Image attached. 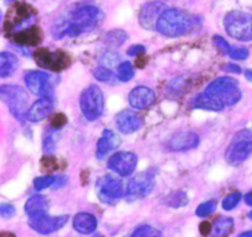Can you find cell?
<instances>
[{
	"instance_id": "cell-1",
	"label": "cell",
	"mask_w": 252,
	"mask_h": 237,
	"mask_svg": "<svg viewBox=\"0 0 252 237\" xmlns=\"http://www.w3.org/2000/svg\"><path fill=\"white\" fill-rule=\"evenodd\" d=\"M241 93L239 83L233 78H219L208 85L204 92L197 95L191 101L193 108L208 111H221L240 101Z\"/></svg>"
},
{
	"instance_id": "cell-2",
	"label": "cell",
	"mask_w": 252,
	"mask_h": 237,
	"mask_svg": "<svg viewBox=\"0 0 252 237\" xmlns=\"http://www.w3.org/2000/svg\"><path fill=\"white\" fill-rule=\"evenodd\" d=\"M103 14L98 7L93 5L78 7L74 10L68 19L59 20L52 30L54 38L62 39L63 37H75L95 29L102 20Z\"/></svg>"
},
{
	"instance_id": "cell-3",
	"label": "cell",
	"mask_w": 252,
	"mask_h": 237,
	"mask_svg": "<svg viewBox=\"0 0 252 237\" xmlns=\"http://www.w3.org/2000/svg\"><path fill=\"white\" fill-rule=\"evenodd\" d=\"M196 27V17L180 9H166L157 22V31L166 37L184 36Z\"/></svg>"
},
{
	"instance_id": "cell-4",
	"label": "cell",
	"mask_w": 252,
	"mask_h": 237,
	"mask_svg": "<svg viewBox=\"0 0 252 237\" xmlns=\"http://www.w3.org/2000/svg\"><path fill=\"white\" fill-rule=\"evenodd\" d=\"M36 19V10L26 2H16L7 11L4 21L6 36L11 37L16 32L32 26Z\"/></svg>"
},
{
	"instance_id": "cell-5",
	"label": "cell",
	"mask_w": 252,
	"mask_h": 237,
	"mask_svg": "<svg viewBox=\"0 0 252 237\" xmlns=\"http://www.w3.org/2000/svg\"><path fill=\"white\" fill-rule=\"evenodd\" d=\"M0 101L9 108L10 113L20 122L26 118L29 95L24 88L19 85H1L0 86Z\"/></svg>"
},
{
	"instance_id": "cell-6",
	"label": "cell",
	"mask_w": 252,
	"mask_h": 237,
	"mask_svg": "<svg viewBox=\"0 0 252 237\" xmlns=\"http://www.w3.org/2000/svg\"><path fill=\"white\" fill-rule=\"evenodd\" d=\"M226 33L241 42L252 41V15L240 10L228 12L224 17Z\"/></svg>"
},
{
	"instance_id": "cell-7",
	"label": "cell",
	"mask_w": 252,
	"mask_h": 237,
	"mask_svg": "<svg viewBox=\"0 0 252 237\" xmlns=\"http://www.w3.org/2000/svg\"><path fill=\"white\" fill-rule=\"evenodd\" d=\"M252 154V129L236 133L225 152L226 161L230 165H240Z\"/></svg>"
},
{
	"instance_id": "cell-8",
	"label": "cell",
	"mask_w": 252,
	"mask_h": 237,
	"mask_svg": "<svg viewBox=\"0 0 252 237\" xmlns=\"http://www.w3.org/2000/svg\"><path fill=\"white\" fill-rule=\"evenodd\" d=\"M103 106H105L103 93L96 85L89 86L81 92L80 108L84 117L88 120H96L100 118L103 112Z\"/></svg>"
},
{
	"instance_id": "cell-9",
	"label": "cell",
	"mask_w": 252,
	"mask_h": 237,
	"mask_svg": "<svg viewBox=\"0 0 252 237\" xmlns=\"http://www.w3.org/2000/svg\"><path fill=\"white\" fill-rule=\"evenodd\" d=\"M97 197L102 203L113 206L123 196V183L113 175H103L96 182Z\"/></svg>"
},
{
	"instance_id": "cell-10",
	"label": "cell",
	"mask_w": 252,
	"mask_h": 237,
	"mask_svg": "<svg viewBox=\"0 0 252 237\" xmlns=\"http://www.w3.org/2000/svg\"><path fill=\"white\" fill-rule=\"evenodd\" d=\"M155 186L154 174L150 171L142 172L133 177L127 186L126 191V199L127 202H135L145 198L152 193Z\"/></svg>"
},
{
	"instance_id": "cell-11",
	"label": "cell",
	"mask_w": 252,
	"mask_h": 237,
	"mask_svg": "<svg viewBox=\"0 0 252 237\" xmlns=\"http://www.w3.org/2000/svg\"><path fill=\"white\" fill-rule=\"evenodd\" d=\"M34 61L41 68L48 69L52 71H61L68 68L69 57L61 51L52 52L47 48H39L33 53Z\"/></svg>"
},
{
	"instance_id": "cell-12",
	"label": "cell",
	"mask_w": 252,
	"mask_h": 237,
	"mask_svg": "<svg viewBox=\"0 0 252 237\" xmlns=\"http://www.w3.org/2000/svg\"><path fill=\"white\" fill-rule=\"evenodd\" d=\"M25 84L33 95L39 97H51L53 98V83L52 76L49 74L41 70L30 71L25 76Z\"/></svg>"
},
{
	"instance_id": "cell-13",
	"label": "cell",
	"mask_w": 252,
	"mask_h": 237,
	"mask_svg": "<svg viewBox=\"0 0 252 237\" xmlns=\"http://www.w3.org/2000/svg\"><path fill=\"white\" fill-rule=\"evenodd\" d=\"M68 215L49 216L47 215V213H44L41 214V215L31 216L29 220V225L36 233L42 234V235H48V234L61 230L68 223Z\"/></svg>"
},
{
	"instance_id": "cell-14",
	"label": "cell",
	"mask_w": 252,
	"mask_h": 237,
	"mask_svg": "<svg viewBox=\"0 0 252 237\" xmlns=\"http://www.w3.org/2000/svg\"><path fill=\"white\" fill-rule=\"evenodd\" d=\"M137 164V155L129 151L116 152L108 160V167L122 177L130 176L135 171Z\"/></svg>"
},
{
	"instance_id": "cell-15",
	"label": "cell",
	"mask_w": 252,
	"mask_h": 237,
	"mask_svg": "<svg viewBox=\"0 0 252 237\" xmlns=\"http://www.w3.org/2000/svg\"><path fill=\"white\" fill-rule=\"evenodd\" d=\"M116 125L123 134H132L143 127V118L133 110H123L116 116Z\"/></svg>"
},
{
	"instance_id": "cell-16",
	"label": "cell",
	"mask_w": 252,
	"mask_h": 237,
	"mask_svg": "<svg viewBox=\"0 0 252 237\" xmlns=\"http://www.w3.org/2000/svg\"><path fill=\"white\" fill-rule=\"evenodd\" d=\"M164 10H166V6L161 1H152L145 4L139 14L140 25L145 30H155L158 20H159L160 15L162 14Z\"/></svg>"
},
{
	"instance_id": "cell-17",
	"label": "cell",
	"mask_w": 252,
	"mask_h": 237,
	"mask_svg": "<svg viewBox=\"0 0 252 237\" xmlns=\"http://www.w3.org/2000/svg\"><path fill=\"white\" fill-rule=\"evenodd\" d=\"M199 144V137L193 132H179L172 135L167 142V149L171 151H186L197 148Z\"/></svg>"
},
{
	"instance_id": "cell-18",
	"label": "cell",
	"mask_w": 252,
	"mask_h": 237,
	"mask_svg": "<svg viewBox=\"0 0 252 237\" xmlns=\"http://www.w3.org/2000/svg\"><path fill=\"white\" fill-rule=\"evenodd\" d=\"M128 100H129L132 107L137 108V110H145L155 102L157 96L152 89L147 88V86H138L130 91Z\"/></svg>"
},
{
	"instance_id": "cell-19",
	"label": "cell",
	"mask_w": 252,
	"mask_h": 237,
	"mask_svg": "<svg viewBox=\"0 0 252 237\" xmlns=\"http://www.w3.org/2000/svg\"><path fill=\"white\" fill-rule=\"evenodd\" d=\"M53 108V98L41 97L27 110L26 119L33 123L41 122L51 115Z\"/></svg>"
},
{
	"instance_id": "cell-20",
	"label": "cell",
	"mask_w": 252,
	"mask_h": 237,
	"mask_svg": "<svg viewBox=\"0 0 252 237\" xmlns=\"http://www.w3.org/2000/svg\"><path fill=\"white\" fill-rule=\"evenodd\" d=\"M11 39L15 43L20 44V46L34 47L42 41V32L39 30V27L32 25V26L21 30V31L12 34Z\"/></svg>"
},
{
	"instance_id": "cell-21",
	"label": "cell",
	"mask_w": 252,
	"mask_h": 237,
	"mask_svg": "<svg viewBox=\"0 0 252 237\" xmlns=\"http://www.w3.org/2000/svg\"><path fill=\"white\" fill-rule=\"evenodd\" d=\"M121 144V139L110 129L103 130L102 137L97 142V149H96V156L98 159L105 157L108 152L115 150Z\"/></svg>"
},
{
	"instance_id": "cell-22",
	"label": "cell",
	"mask_w": 252,
	"mask_h": 237,
	"mask_svg": "<svg viewBox=\"0 0 252 237\" xmlns=\"http://www.w3.org/2000/svg\"><path fill=\"white\" fill-rule=\"evenodd\" d=\"M73 226L78 233L91 234L97 228V220L93 214L79 213L74 216Z\"/></svg>"
},
{
	"instance_id": "cell-23",
	"label": "cell",
	"mask_w": 252,
	"mask_h": 237,
	"mask_svg": "<svg viewBox=\"0 0 252 237\" xmlns=\"http://www.w3.org/2000/svg\"><path fill=\"white\" fill-rule=\"evenodd\" d=\"M19 68V59L14 53L1 52L0 53V79L10 78Z\"/></svg>"
},
{
	"instance_id": "cell-24",
	"label": "cell",
	"mask_w": 252,
	"mask_h": 237,
	"mask_svg": "<svg viewBox=\"0 0 252 237\" xmlns=\"http://www.w3.org/2000/svg\"><path fill=\"white\" fill-rule=\"evenodd\" d=\"M48 201L44 196L37 194V196H32L29 201L25 204V213L31 218V216L41 215V214L47 213L48 210Z\"/></svg>"
},
{
	"instance_id": "cell-25",
	"label": "cell",
	"mask_w": 252,
	"mask_h": 237,
	"mask_svg": "<svg viewBox=\"0 0 252 237\" xmlns=\"http://www.w3.org/2000/svg\"><path fill=\"white\" fill-rule=\"evenodd\" d=\"M234 228V220L231 218H219L218 220H216L214 223L213 234L216 236H228L229 234L233 231Z\"/></svg>"
},
{
	"instance_id": "cell-26",
	"label": "cell",
	"mask_w": 252,
	"mask_h": 237,
	"mask_svg": "<svg viewBox=\"0 0 252 237\" xmlns=\"http://www.w3.org/2000/svg\"><path fill=\"white\" fill-rule=\"evenodd\" d=\"M128 34L122 30H112L105 34V42L111 47H120L127 41Z\"/></svg>"
},
{
	"instance_id": "cell-27",
	"label": "cell",
	"mask_w": 252,
	"mask_h": 237,
	"mask_svg": "<svg viewBox=\"0 0 252 237\" xmlns=\"http://www.w3.org/2000/svg\"><path fill=\"white\" fill-rule=\"evenodd\" d=\"M94 76L97 79L98 81L105 84H115L118 80V76L115 75L112 73L110 68H106V66H98L94 71Z\"/></svg>"
},
{
	"instance_id": "cell-28",
	"label": "cell",
	"mask_w": 252,
	"mask_h": 237,
	"mask_svg": "<svg viewBox=\"0 0 252 237\" xmlns=\"http://www.w3.org/2000/svg\"><path fill=\"white\" fill-rule=\"evenodd\" d=\"M117 76L118 80L122 83H127V81L132 80L134 76V69H133L132 64L129 61H123L117 66Z\"/></svg>"
},
{
	"instance_id": "cell-29",
	"label": "cell",
	"mask_w": 252,
	"mask_h": 237,
	"mask_svg": "<svg viewBox=\"0 0 252 237\" xmlns=\"http://www.w3.org/2000/svg\"><path fill=\"white\" fill-rule=\"evenodd\" d=\"M54 182H56V177L51 176V175H47V176H41L34 178L33 187L36 191H43V189L53 186Z\"/></svg>"
},
{
	"instance_id": "cell-30",
	"label": "cell",
	"mask_w": 252,
	"mask_h": 237,
	"mask_svg": "<svg viewBox=\"0 0 252 237\" xmlns=\"http://www.w3.org/2000/svg\"><path fill=\"white\" fill-rule=\"evenodd\" d=\"M240 201H241V193L235 192V193L229 194V196L223 201V204H221V206H223L224 210L230 211L233 210L234 208L238 207V204L240 203Z\"/></svg>"
},
{
	"instance_id": "cell-31",
	"label": "cell",
	"mask_w": 252,
	"mask_h": 237,
	"mask_svg": "<svg viewBox=\"0 0 252 237\" xmlns=\"http://www.w3.org/2000/svg\"><path fill=\"white\" fill-rule=\"evenodd\" d=\"M133 237H150V236H161L160 231L152 228L149 225H143L140 228L135 229L132 234Z\"/></svg>"
},
{
	"instance_id": "cell-32",
	"label": "cell",
	"mask_w": 252,
	"mask_h": 237,
	"mask_svg": "<svg viewBox=\"0 0 252 237\" xmlns=\"http://www.w3.org/2000/svg\"><path fill=\"white\" fill-rule=\"evenodd\" d=\"M170 207L172 208H180V207H185L187 204V197L186 193L184 192H177V193L172 194L167 201Z\"/></svg>"
},
{
	"instance_id": "cell-33",
	"label": "cell",
	"mask_w": 252,
	"mask_h": 237,
	"mask_svg": "<svg viewBox=\"0 0 252 237\" xmlns=\"http://www.w3.org/2000/svg\"><path fill=\"white\" fill-rule=\"evenodd\" d=\"M216 206L217 204L214 201H208V202H206V203H202L201 206L197 208L196 215L201 216V218L211 215V214L214 211V209H216Z\"/></svg>"
},
{
	"instance_id": "cell-34",
	"label": "cell",
	"mask_w": 252,
	"mask_h": 237,
	"mask_svg": "<svg viewBox=\"0 0 252 237\" xmlns=\"http://www.w3.org/2000/svg\"><path fill=\"white\" fill-rule=\"evenodd\" d=\"M120 61V56L115 52H106L102 57L100 58V63L102 64L106 68H110V66L116 65V64Z\"/></svg>"
},
{
	"instance_id": "cell-35",
	"label": "cell",
	"mask_w": 252,
	"mask_h": 237,
	"mask_svg": "<svg viewBox=\"0 0 252 237\" xmlns=\"http://www.w3.org/2000/svg\"><path fill=\"white\" fill-rule=\"evenodd\" d=\"M16 214V209L10 203H0V216L4 219H11Z\"/></svg>"
},
{
	"instance_id": "cell-36",
	"label": "cell",
	"mask_w": 252,
	"mask_h": 237,
	"mask_svg": "<svg viewBox=\"0 0 252 237\" xmlns=\"http://www.w3.org/2000/svg\"><path fill=\"white\" fill-rule=\"evenodd\" d=\"M213 42H214V44H216L217 48H218L223 54L230 53V51H231L230 44H229L228 42H226L221 36H214Z\"/></svg>"
},
{
	"instance_id": "cell-37",
	"label": "cell",
	"mask_w": 252,
	"mask_h": 237,
	"mask_svg": "<svg viewBox=\"0 0 252 237\" xmlns=\"http://www.w3.org/2000/svg\"><path fill=\"white\" fill-rule=\"evenodd\" d=\"M41 166L42 170H44V171H54V170L58 169V162L53 156L48 155V156H44L42 159Z\"/></svg>"
},
{
	"instance_id": "cell-38",
	"label": "cell",
	"mask_w": 252,
	"mask_h": 237,
	"mask_svg": "<svg viewBox=\"0 0 252 237\" xmlns=\"http://www.w3.org/2000/svg\"><path fill=\"white\" fill-rule=\"evenodd\" d=\"M229 56L235 60H245L249 57V51L245 47H239V48H231Z\"/></svg>"
},
{
	"instance_id": "cell-39",
	"label": "cell",
	"mask_w": 252,
	"mask_h": 237,
	"mask_svg": "<svg viewBox=\"0 0 252 237\" xmlns=\"http://www.w3.org/2000/svg\"><path fill=\"white\" fill-rule=\"evenodd\" d=\"M66 123V117L63 115V113H58V115L54 116L51 120V127L53 129H59L62 128L63 125H65Z\"/></svg>"
},
{
	"instance_id": "cell-40",
	"label": "cell",
	"mask_w": 252,
	"mask_h": 237,
	"mask_svg": "<svg viewBox=\"0 0 252 237\" xmlns=\"http://www.w3.org/2000/svg\"><path fill=\"white\" fill-rule=\"evenodd\" d=\"M54 149H56V144H54L53 139H52L51 135H44L43 138V151L46 152L47 155H51L54 152Z\"/></svg>"
},
{
	"instance_id": "cell-41",
	"label": "cell",
	"mask_w": 252,
	"mask_h": 237,
	"mask_svg": "<svg viewBox=\"0 0 252 237\" xmlns=\"http://www.w3.org/2000/svg\"><path fill=\"white\" fill-rule=\"evenodd\" d=\"M144 53H145V47L142 46V44H135V46H132L127 51V54L130 57L143 56Z\"/></svg>"
},
{
	"instance_id": "cell-42",
	"label": "cell",
	"mask_w": 252,
	"mask_h": 237,
	"mask_svg": "<svg viewBox=\"0 0 252 237\" xmlns=\"http://www.w3.org/2000/svg\"><path fill=\"white\" fill-rule=\"evenodd\" d=\"M212 225L209 223H202L201 225H199V233L202 234V235H209V234L212 233Z\"/></svg>"
},
{
	"instance_id": "cell-43",
	"label": "cell",
	"mask_w": 252,
	"mask_h": 237,
	"mask_svg": "<svg viewBox=\"0 0 252 237\" xmlns=\"http://www.w3.org/2000/svg\"><path fill=\"white\" fill-rule=\"evenodd\" d=\"M224 70L225 71H230V73H235V74H240L241 73V68L236 64L233 63H229L224 66Z\"/></svg>"
},
{
	"instance_id": "cell-44",
	"label": "cell",
	"mask_w": 252,
	"mask_h": 237,
	"mask_svg": "<svg viewBox=\"0 0 252 237\" xmlns=\"http://www.w3.org/2000/svg\"><path fill=\"white\" fill-rule=\"evenodd\" d=\"M245 203L248 204V206L252 207V192H250V193H248L245 196Z\"/></svg>"
},
{
	"instance_id": "cell-45",
	"label": "cell",
	"mask_w": 252,
	"mask_h": 237,
	"mask_svg": "<svg viewBox=\"0 0 252 237\" xmlns=\"http://www.w3.org/2000/svg\"><path fill=\"white\" fill-rule=\"evenodd\" d=\"M245 78L248 79L249 81H251V83H252V70H246L245 71Z\"/></svg>"
},
{
	"instance_id": "cell-46",
	"label": "cell",
	"mask_w": 252,
	"mask_h": 237,
	"mask_svg": "<svg viewBox=\"0 0 252 237\" xmlns=\"http://www.w3.org/2000/svg\"><path fill=\"white\" fill-rule=\"evenodd\" d=\"M240 237H252V231H246V233H243L239 235Z\"/></svg>"
},
{
	"instance_id": "cell-47",
	"label": "cell",
	"mask_w": 252,
	"mask_h": 237,
	"mask_svg": "<svg viewBox=\"0 0 252 237\" xmlns=\"http://www.w3.org/2000/svg\"><path fill=\"white\" fill-rule=\"evenodd\" d=\"M249 218H250L252 220V211H251V213H249Z\"/></svg>"
},
{
	"instance_id": "cell-48",
	"label": "cell",
	"mask_w": 252,
	"mask_h": 237,
	"mask_svg": "<svg viewBox=\"0 0 252 237\" xmlns=\"http://www.w3.org/2000/svg\"><path fill=\"white\" fill-rule=\"evenodd\" d=\"M10 1H14V0H10Z\"/></svg>"
}]
</instances>
